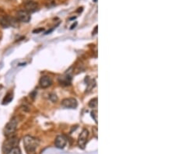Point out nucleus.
I'll return each instance as SVG.
<instances>
[{"instance_id": "obj_16", "label": "nucleus", "mask_w": 175, "mask_h": 154, "mask_svg": "<svg viewBox=\"0 0 175 154\" xmlns=\"http://www.w3.org/2000/svg\"><path fill=\"white\" fill-rule=\"evenodd\" d=\"M50 99H51L52 102H56L58 101V97L55 94H52V95L50 96Z\"/></svg>"}, {"instance_id": "obj_17", "label": "nucleus", "mask_w": 175, "mask_h": 154, "mask_svg": "<svg viewBox=\"0 0 175 154\" xmlns=\"http://www.w3.org/2000/svg\"><path fill=\"white\" fill-rule=\"evenodd\" d=\"M93 135H94V136L97 139V128L96 127V126L93 128Z\"/></svg>"}, {"instance_id": "obj_13", "label": "nucleus", "mask_w": 175, "mask_h": 154, "mask_svg": "<svg viewBox=\"0 0 175 154\" xmlns=\"http://www.w3.org/2000/svg\"><path fill=\"white\" fill-rule=\"evenodd\" d=\"M97 106H98V100H97V97L93 98V99L89 102V107L90 108L97 109Z\"/></svg>"}, {"instance_id": "obj_1", "label": "nucleus", "mask_w": 175, "mask_h": 154, "mask_svg": "<svg viewBox=\"0 0 175 154\" xmlns=\"http://www.w3.org/2000/svg\"><path fill=\"white\" fill-rule=\"evenodd\" d=\"M23 146L27 154H36V149L39 146V141L35 137L26 135L23 138Z\"/></svg>"}, {"instance_id": "obj_2", "label": "nucleus", "mask_w": 175, "mask_h": 154, "mask_svg": "<svg viewBox=\"0 0 175 154\" xmlns=\"http://www.w3.org/2000/svg\"><path fill=\"white\" fill-rule=\"evenodd\" d=\"M18 125V118L17 117H14L10 122L6 124L4 128V135L6 137H10L14 135L16 130L17 128Z\"/></svg>"}, {"instance_id": "obj_10", "label": "nucleus", "mask_w": 175, "mask_h": 154, "mask_svg": "<svg viewBox=\"0 0 175 154\" xmlns=\"http://www.w3.org/2000/svg\"><path fill=\"white\" fill-rule=\"evenodd\" d=\"M67 138L65 135H58L55 140V146L59 149H63L66 146Z\"/></svg>"}, {"instance_id": "obj_8", "label": "nucleus", "mask_w": 175, "mask_h": 154, "mask_svg": "<svg viewBox=\"0 0 175 154\" xmlns=\"http://www.w3.org/2000/svg\"><path fill=\"white\" fill-rule=\"evenodd\" d=\"M53 80H52V77H50L49 76H43L41 77L40 80H39V85L41 88H48L52 85Z\"/></svg>"}, {"instance_id": "obj_19", "label": "nucleus", "mask_w": 175, "mask_h": 154, "mask_svg": "<svg viewBox=\"0 0 175 154\" xmlns=\"http://www.w3.org/2000/svg\"><path fill=\"white\" fill-rule=\"evenodd\" d=\"M97 33V26H96L95 27V29H94V31H93V35H94V34H96Z\"/></svg>"}, {"instance_id": "obj_6", "label": "nucleus", "mask_w": 175, "mask_h": 154, "mask_svg": "<svg viewBox=\"0 0 175 154\" xmlns=\"http://www.w3.org/2000/svg\"><path fill=\"white\" fill-rule=\"evenodd\" d=\"M61 104L65 108L76 109L77 106H78V102H77L76 99H75V98L69 97V98H65V99L62 100Z\"/></svg>"}, {"instance_id": "obj_20", "label": "nucleus", "mask_w": 175, "mask_h": 154, "mask_svg": "<svg viewBox=\"0 0 175 154\" xmlns=\"http://www.w3.org/2000/svg\"><path fill=\"white\" fill-rule=\"evenodd\" d=\"M76 25H77V22H76V23H75V24H72V26H71V28H70L71 30H72V29H74Z\"/></svg>"}, {"instance_id": "obj_5", "label": "nucleus", "mask_w": 175, "mask_h": 154, "mask_svg": "<svg viewBox=\"0 0 175 154\" xmlns=\"http://www.w3.org/2000/svg\"><path fill=\"white\" fill-rule=\"evenodd\" d=\"M88 137H89V131L87 129L84 128L81 131V133L80 134L78 138V146L80 149H85L86 143H87Z\"/></svg>"}, {"instance_id": "obj_7", "label": "nucleus", "mask_w": 175, "mask_h": 154, "mask_svg": "<svg viewBox=\"0 0 175 154\" xmlns=\"http://www.w3.org/2000/svg\"><path fill=\"white\" fill-rule=\"evenodd\" d=\"M31 14L25 10H20L17 13V20L23 23H28L31 21Z\"/></svg>"}, {"instance_id": "obj_14", "label": "nucleus", "mask_w": 175, "mask_h": 154, "mask_svg": "<svg viewBox=\"0 0 175 154\" xmlns=\"http://www.w3.org/2000/svg\"><path fill=\"white\" fill-rule=\"evenodd\" d=\"M6 154H21V152L19 147L16 146L8 151Z\"/></svg>"}, {"instance_id": "obj_11", "label": "nucleus", "mask_w": 175, "mask_h": 154, "mask_svg": "<svg viewBox=\"0 0 175 154\" xmlns=\"http://www.w3.org/2000/svg\"><path fill=\"white\" fill-rule=\"evenodd\" d=\"M59 80L60 84H62V85L68 86L71 84V82H72V78H71V76H64L60 77Z\"/></svg>"}, {"instance_id": "obj_3", "label": "nucleus", "mask_w": 175, "mask_h": 154, "mask_svg": "<svg viewBox=\"0 0 175 154\" xmlns=\"http://www.w3.org/2000/svg\"><path fill=\"white\" fill-rule=\"evenodd\" d=\"M9 139H6L3 143V146H2V151L4 152V153L6 154V152L9 150H10L11 149L14 148V147L17 146L18 143H19V139L17 137L12 136L8 137Z\"/></svg>"}, {"instance_id": "obj_12", "label": "nucleus", "mask_w": 175, "mask_h": 154, "mask_svg": "<svg viewBox=\"0 0 175 154\" xmlns=\"http://www.w3.org/2000/svg\"><path fill=\"white\" fill-rule=\"evenodd\" d=\"M13 98H14V93H13V92H9L6 94V97H4L3 101H2V104H7L10 103L13 101Z\"/></svg>"}, {"instance_id": "obj_4", "label": "nucleus", "mask_w": 175, "mask_h": 154, "mask_svg": "<svg viewBox=\"0 0 175 154\" xmlns=\"http://www.w3.org/2000/svg\"><path fill=\"white\" fill-rule=\"evenodd\" d=\"M17 20H15L13 17H3L0 18V25L3 28H8L10 27H17L18 26Z\"/></svg>"}, {"instance_id": "obj_15", "label": "nucleus", "mask_w": 175, "mask_h": 154, "mask_svg": "<svg viewBox=\"0 0 175 154\" xmlns=\"http://www.w3.org/2000/svg\"><path fill=\"white\" fill-rule=\"evenodd\" d=\"M91 117L93 118V119L95 121L96 123L97 124V118H98V114H97V110L95 109L91 111Z\"/></svg>"}, {"instance_id": "obj_9", "label": "nucleus", "mask_w": 175, "mask_h": 154, "mask_svg": "<svg viewBox=\"0 0 175 154\" xmlns=\"http://www.w3.org/2000/svg\"><path fill=\"white\" fill-rule=\"evenodd\" d=\"M25 11H27L29 14L35 13L38 10V4L34 1H28L24 4Z\"/></svg>"}, {"instance_id": "obj_18", "label": "nucleus", "mask_w": 175, "mask_h": 154, "mask_svg": "<svg viewBox=\"0 0 175 154\" xmlns=\"http://www.w3.org/2000/svg\"><path fill=\"white\" fill-rule=\"evenodd\" d=\"M44 31V28H39V29H36V30H35V31H33V33H40V32H41V31Z\"/></svg>"}]
</instances>
